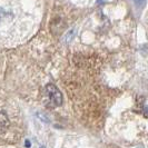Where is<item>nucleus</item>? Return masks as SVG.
<instances>
[{
	"instance_id": "obj_1",
	"label": "nucleus",
	"mask_w": 148,
	"mask_h": 148,
	"mask_svg": "<svg viewBox=\"0 0 148 148\" xmlns=\"http://www.w3.org/2000/svg\"><path fill=\"white\" fill-rule=\"evenodd\" d=\"M44 94L48 107L55 108V107L61 106V104H62V94L55 85L48 84L44 88Z\"/></svg>"
},
{
	"instance_id": "obj_7",
	"label": "nucleus",
	"mask_w": 148,
	"mask_h": 148,
	"mask_svg": "<svg viewBox=\"0 0 148 148\" xmlns=\"http://www.w3.org/2000/svg\"><path fill=\"white\" fill-rule=\"evenodd\" d=\"M40 148H45V147H40Z\"/></svg>"
},
{
	"instance_id": "obj_2",
	"label": "nucleus",
	"mask_w": 148,
	"mask_h": 148,
	"mask_svg": "<svg viewBox=\"0 0 148 148\" xmlns=\"http://www.w3.org/2000/svg\"><path fill=\"white\" fill-rule=\"evenodd\" d=\"M8 126H9L8 116L3 111H1V112H0V133L6 132V129L8 128Z\"/></svg>"
},
{
	"instance_id": "obj_4",
	"label": "nucleus",
	"mask_w": 148,
	"mask_h": 148,
	"mask_svg": "<svg viewBox=\"0 0 148 148\" xmlns=\"http://www.w3.org/2000/svg\"><path fill=\"white\" fill-rule=\"evenodd\" d=\"M74 36H75V31L74 30H71V31H69L68 34H67V36L65 37V41L66 42H68V41H70L73 38H74Z\"/></svg>"
},
{
	"instance_id": "obj_5",
	"label": "nucleus",
	"mask_w": 148,
	"mask_h": 148,
	"mask_svg": "<svg viewBox=\"0 0 148 148\" xmlns=\"http://www.w3.org/2000/svg\"><path fill=\"white\" fill-rule=\"evenodd\" d=\"M134 1H135V3H136L137 6H139V7H140V6H143V5L145 3V1H146V0H134Z\"/></svg>"
},
{
	"instance_id": "obj_3",
	"label": "nucleus",
	"mask_w": 148,
	"mask_h": 148,
	"mask_svg": "<svg viewBox=\"0 0 148 148\" xmlns=\"http://www.w3.org/2000/svg\"><path fill=\"white\" fill-rule=\"evenodd\" d=\"M11 14H9L3 7H0V26L5 22H8V20H11Z\"/></svg>"
},
{
	"instance_id": "obj_6",
	"label": "nucleus",
	"mask_w": 148,
	"mask_h": 148,
	"mask_svg": "<svg viewBox=\"0 0 148 148\" xmlns=\"http://www.w3.org/2000/svg\"><path fill=\"white\" fill-rule=\"evenodd\" d=\"M25 145H26V147L29 148L30 147V141L29 140H26V141H25Z\"/></svg>"
}]
</instances>
